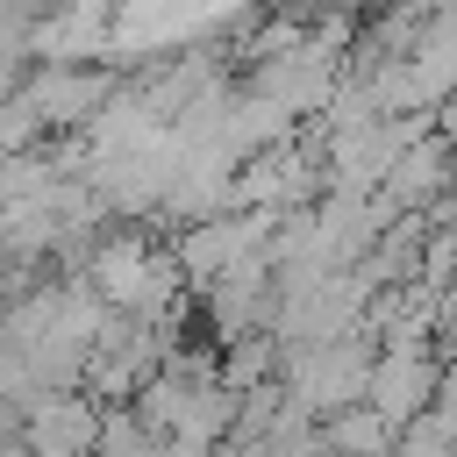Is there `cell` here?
Here are the masks:
<instances>
[{"mask_svg":"<svg viewBox=\"0 0 457 457\" xmlns=\"http://www.w3.org/2000/svg\"><path fill=\"white\" fill-rule=\"evenodd\" d=\"M86 436H93V428H86V414H71V407L36 421V443H86Z\"/></svg>","mask_w":457,"mask_h":457,"instance_id":"1","label":"cell"}]
</instances>
